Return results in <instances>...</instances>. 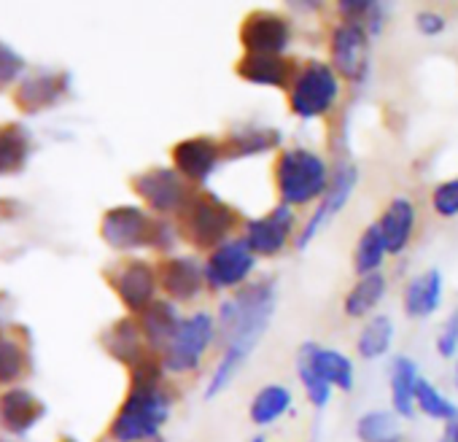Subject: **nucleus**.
I'll return each instance as SVG.
<instances>
[{
  "label": "nucleus",
  "instance_id": "c85d7f7f",
  "mask_svg": "<svg viewBox=\"0 0 458 442\" xmlns=\"http://www.w3.org/2000/svg\"><path fill=\"white\" fill-rule=\"evenodd\" d=\"M108 348L116 359H122L124 364H130L132 370L146 361L143 356V332L140 327H135L132 321H122L114 327L111 332V340H108Z\"/></svg>",
  "mask_w": 458,
  "mask_h": 442
},
{
  "label": "nucleus",
  "instance_id": "a18cd8bd",
  "mask_svg": "<svg viewBox=\"0 0 458 442\" xmlns=\"http://www.w3.org/2000/svg\"><path fill=\"white\" fill-rule=\"evenodd\" d=\"M157 442H159V439H157Z\"/></svg>",
  "mask_w": 458,
  "mask_h": 442
},
{
  "label": "nucleus",
  "instance_id": "7ed1b4c3",
  "mask_svg": "<svg viewBox=\"0 0 458 442\" xmlns=\"http://www.w3.org/2000/svg\"><path fill=\"white\" fill-rule=\"evenodd\" d=\"M332 181V167L327 159L305 146L284 149L276 162V189L284 205L302 208L318 202Z\"/></svg>",
  "mask_w": 458,
  "mask_h": 442
},
{
  "label": "nucleus",
  "instance_id": "cd10ccee",
  "mask_svg": "<svg viewBox=\"0 0 458 442\" xmlns=\"http://www.w3.org/2000/svg\"><path fill=\"white\" fill-rule=\"evenodd\" d=\"M337 14L343 22H351V25L367 30L369 36H377L383 30L388 9H386V4H377V0H340Z\"/></svg>",
  "mask_w": 458,
  "mask_h": 442
},
{
  "label": "nucleus",
  "instance_id": "a19ab883",
  "mask_svg": "<svg viewBox=\"0 0 458 442\" xmlns=\"http://www.w3.org/2000/svg\"><path fill=\"white\" fill-rule=\"evenodd\" d=\"M439 442H458V415H455V418H450V421L442 426Z\"/></svg>",
  "mask_w": 458,
  "mask_h": 442
},
{
  "label": "nucleus",
  "instance_id": "bb28decb",
  "mask_svg": "<svg viewBox=\"0 0 458 442\" xmlns=\"http://www.w3.org/2000/svg\"><path fill=\"white\" fill-rule=\"evenodd\" d=\"M386 257H388V249H386L383 233H380L377 221H375V225L364 227V233L356 241V249H353V273L359 278L372 276V273H380V265H383Z\"/></svg>",
  "mask_w": 458,
  "mask_h": 442
},
{
  "label": "nucleus",
  "instance_id": "79ce46f5",
  "mask_svg": "<svg viewBox=\"0 0 458 442\" xmlns=\"http://www.w3.org/2000/svg\"><path fill=\"white\" fill-rule=\"evenodd\" d=\"M386 442H404V437L402 434H394L391 439H386Z\"/></svg>",
  "mask_w": 458,
  "mask_h": 442
},
{
  "label": "nucleus",
  "instance_id": "2f4dec72",
  "mask_svg": "<svg viewBox=\"0 0 458 442\" xmlns=\"http://www.w3.org/2000/svg\"><path fill=\"white\" fill-rule=\"evenodd\" d=\"M0 412H4V421L12 431H25L36 423L38 404L28 391H12L0 404Z\"/></svg>",
  "mask_w": 458,
  "mask_h": 442
},
{
  "label": "nucleus",
  "instance_id": "2eb2a0df",
  "mask_svg": "<svg viewBox=\"0 0 458 442\" xmlns=\"http://www.w3.org/2000/svg\"><path fill=\"white\" fill-rule=\"evenodd\" d=\"M157 286H159V276L148 262H124L114 276V289L119 300L138 313H143L154 302Z\"/></svg>",
  "mask_w": 458,
  "mask_h": 442
},
{
  "label": "nucleus",
  "instance_id": "c03bdc74",
  "mask_svg": "<svg viewBox=\"0 0 458 442\" xmlns=\"http://www.w3.org/2000/svg\"><path fill=\"white\" fill-rule=\"evenodd\" d=\"M455 388H458V361H455Z\"/></svg>",
  "mask_w": 458,
  "mask_h": 442
},
{
  "label": "nucleus",
  "instance_id": "c756f323",
  "mask_svg": "<svg viewBox=\"0 0 458 442\" xmlns=\"http://www.w3.org/2000/svg\"><path fill=\"white\" fill-rule=\"evenodd\" d=\"M415 407H418L426 418L442 421V423H447L450 418L458 415V407H455V404H453L431 380H426V378L418 380V388H415Z\"/></svg>",
  "mask_w": 458,
  "mask_h": 442
},
{
  "label": "nucleus",
  "instance_id": "473e14b6",
  "mask_svg": "<svg viewBox=\"0 0 458 442\" xmlns=\"http://www.w3.org/2000/svg\"><path fill=\"white\" fill-rule=\"evenodd\" d=\"M249 361V356L246 353H241V351H224L221 353V359L216 361V367H213V372H210V378H208V386H205V399H216L229 383H233L235 378H238V372L243 370V364Z\"/></svg>",
  "mask_w": 458,
  "mask_h": 442
},
{
  "label": "nucleus",
  "instance_id": "f704fd0d",
  "mask_svg": "<svg viewBox=\"0 0 458 442\" xmlns=\"http://www.w3.org/2000/svg\"><path fill=\"white\" fill-rule=\"evenodd\" d=\"M25 154H28V143L20 132H14V130L0 132V173L17 170L22 165Z\"/></svg>",
  "mask_w": 458,
  "mask_h": 442
},
{
  "label": "nucleus",
  "instance_id": "0eeeda50",
  "mask_svg": "<svg viewBox=\"0 0 458 442\" xmlns=\"http://www.w3.org/2000/svg\"><path fill=\"white\" fill-rule=\"evenodd\" d=\"M216 337H218L216 319L208 310H197V313L186 316L175 340L170 343V348L162 356V367L175 375L194 372Z\"/></svg>",
  "mask_w": 458,
  "mask_h": 442
},
{
  "label": "nucleus",
  "instance_id": "72a5a7b5",
  "mask_svg": "<svg viewBox=\"0 0 458 442\" xmlns=\"http://www.w3.org/2000/svg\"><path fill=\"white\" fill-rule=\"evenodd\" d=\"M394 434H399L394 410H369L356 421V437L361 442H386Z\"/></svg>",
  "mask_w": 458,
  "mask_h": 442
},
{
  "label": "nucleus",
  "instance_id": "a211bd4d",
  "mask_svg": "<svg viewBox=\"0 0 458 442\" xmlns=\"http://www.w3.org/2000/svg\"><path fill=\"white\" fill-rule=\"evenodd\" d=\"M445 294V281L437 268H428L407 281L402 292V308L410 319H428L439 310Z\"/></svg>",
  "mask_w": 458,
  "mask_h": 442
},
{
  "label": "nucleus",
  "instance_id": "4468645a",
  "mask_svg": "<svg viewBox=\"0 0 458 442\" xmlns=\"http://www.w3.org/2000/svg\"><path fill=\"white\" fill-rule=\"evenodd\" d=\"M224 146L210 135H191L173 146V165L186 183H208L218 170Z\"/></svg>",
  "mask_w": 458,
  "mask_h": 442
},
{
  "label": "nucleus",
  "instance_id": "1a4fd4ad",
  "mask_svg": "<svg viewBox=\"0 0 458 442\" xmlns=\"http://www.w3.org/2000/svg\"><path fill=\"white\" fill-rule=\"evenodd\" d=\"M356 183H359V167L348 159H343L335 170H332V181H329V189L327 194L316 202V210L308 216L302 233L297 235V249L305 251L310 246V241L332 225V218L351 202L353 191H356Z\"/></svg>",
  "mask_w": 458,
  "mask_h": 442
},
{
  "label": "nucleus",
  "instance_id": "58836bf2",
  "mask_svg": "<svg viewBox=\"0 0 458 442\" xmlns=\"http://www.w3.org/2000/svg\"><path fill=\"white\" fill-rule=\"evenodd\" d=\"M415 28H418L420 36L434 38V36H442V33H445L447 20H445L439 12H434V9H423V12H418V17H415Z\"/></svg>",
  "mask_w": 458,
  "mask_h": 442
},
{
  "label": "nucleus",
  "instance_id": "4c0bfd02",
  "mask_svg": "<svg viewBox=\"0 0 458 442\" xmlns=\"http://www.w3.org/2000/svg\"><path fill=\"white\" fill-rule=\"evenodd\" d=\"M22 370V356L20 348L9 340H0V380H12Z\"/></svg>",
  "mask_w": 458,
  "mask_h": 442
},
{
  "label": "nucleus",
  "instance_id": "7c9ffc66",
  "mask_svg": "<svg viewBox=\"0 0 458 442\" xmlns=\"http://www.w3.org/2000/svg\"><path fill=\"white\" fill-rule=\"evenodd\" d=\"M297 378H300V383H302V388H305L308 402H310L313 407L324 410V407L329 404V399H332V386L313 370L305 345H300V351H297Z\"/></svg>",
  "mask_w": 458,
  "mask_h": 442
},
{
  "label": "nucleus",
  "instance_id": "9d476101",
  "mask_svg": "<svg viewBox=\"0 0 458 442\" xmlns=\"http://www.w3.org/2000/svg\"><path fill=\"white\" fill-rule=\"evenodd\" d=\"M372 36L351 22H340L332 30V41H329V57H332V68L340 79L361 84L369 76V65H372Z\"/></svg>",
  "mask_w": 458,
  "mask_h": 442
},
{
  "label": "nucleus",
  "instance_id": "5701e85b",
  "mask_svg": "<svg viewBox=\"0 0 458 442\" xmlns=\"http://www.w3.org/2000/svg\"><path fill=\"white\" fill-rule=\"evenodd\" d=\"M420 372L418 364L410 356H394L391 361V375H388V386H391V410L399 418H410L415 410V388H418Z\"/></svg>",
  "mask_w": 458,
  "mask_h": 442
},
{
  "label": "nucleus",
  "instance_id": "dca6fc26",
  "mask_svg": "<svg viewBox=\"0 0 458 442\" xmlns=\"http://www.w3.org/2000/svg\"><path fill=\"white\" fill-rule=\"evenodd\" d=\"M159 286L173 302H191L199 297L205 284V265L194 257H173L159 270Z\"/></svg>",
  "mask_w": 458,
  "mask_h": 442
},
{
  "label": "nucleus",
  "instance_id": "393cba45",
  "mask_svg": "<svg viewBox=\"0 0 458 442\" xmlns=\"http://www.w3.org/2000/svg\"><path fill=\"white\" fill-rule=\"evenodd\" d=\"M386 297V276L383 273H372L359 278L351 292L343 300V313L348 319H367L375 313V308L380 305V300Z\"/></svg>",
  "mask_w": 458,
  "mask_h": 442
},
{
  "label": "nucleus",
  "instance_id": "b1692460",
  "mask_svg": "<svg viewBox=\"0 0 458 442\" xmlns=\"http://www.w3.org/2000/svg\"><path fill=\"white\" fill-rule=\"evenodd\" d=\"M292 407H294V394L281 383H270V386H262L254 394L249 415H251V423L270 426V423L281 421Z\"/></svg>",
  "mask_w": 458,
  "mask_h": 442
},
{
  "label": "nucleus",
  "instance_id": "412c9836",
  "mask_svg": "<svg viewBox=\"0 0 458 442\" xmlns=\"http://www.w3.org/2000/svg\"><path fill=\"white\" fill-rule=\"evenodd\" d=\"M284 135L276 127H265V124H241L238 130H233L226 135L224 143V154L233 159H249V157H259L267 151H276L281 146Z\"/></svg>",
  "mask_w": 458,
  "mask_h": 442
},
{
  "label": "nucleus",
  "instance_id": "f8f14e48",
  "mask_svg": "<svg viewBox=\"0 0 458 442\" xmlns=\"http://www.w3.org/2000/svg\"><path fill=\"white\" fill-rule=\"evenodd\" d=\"M294 38V25L278 12H251L241 25L243 55H276L286 57Z\"/></svg>",
  "mask_w": 458,
  "mask_h": 442
},
{
  "label": "nucleus",
  "instance_id": "f257e3e1",
  "mask_svg": "<svg viewBox=\"0 0 458 442\" xmlns=\"http://www.w3.org/2000/svg\"><path fill=\"white\" fill-rule=\"evenodd\" d=\"M278 305V286L273 276L246 284L233 297H226L216 316L218 343L224 351L254 353L257 343L267 335Z\"/></svg>",
  "mask_w": 458,
  "mask_h": 442
},
{
  "label": "nucleus",
  "instance_id": "aec40b11",
  "mask_svg": "<svg viewBox=\"0 0 458 442\" xmlns=\"http://www.w3.org/2000/svg\"><path fill=\"white\" fill-rule=\"evenodd\" d=\"M238 76L249 84L257 87H276V89H289L292 79H294V65L286 57H276V55H243L238 60Z\"/></svg>",
  "mask_w": 458,
  "mask_h": 442
},
{
  "label": "nucleus",
  "instance_id": "423d86ee",
  "mask_svg": "<svg viewBox=\"0 0 458 442\" xmlns=\"http://www.w3.org/2000/svg\"><path fill=\"white\" fill-rule=\"evenodd\" d=\"M186 233L197 249H218L221 243L229 241V233L238 227V213L229 208L221 197L216 194H194L189 202L186 213Z\"/></svg>",
  "mask_w": 458,
  "mask_h": 442
},
{
  "label": "nucleus",
  "instance_id": "6ab92c4d",
  "mask_svg": "<svg viewBox=\"0 0 458 442\" xmlns=\"http://www.w3.org/2000/svg\"><path fill=\"white\" fill-rule=\"evenodd\" d=\"M183 324V316L178 313V308L170 302V300H154L146 310H143V319H140V332H143V340L165 356V351L170 348V343L175 340L178 329Z\"/></svg>",
  "mask_w": 458,
  "mask_h": 442
},
{
  "label": "nucleus",
  "instance_id": "a878e982",
  "mask_svg": "<svg viewBox=\"0 0 458 442\" xmlns=\"http://www.w3.org/2000/svg\"><path fill=\"white\" fill-rule=\"evenodd\" d=\"M391 343H394V321L391 316L377 313V316H369V321L359 329L356 353L367 361H375L391 351Z\"/></svg>",
  "mask_w": 458,
  "mask_h": 442
},
{
  "label": "nucleus",
  "instance_id": "f03ea898",
  "mask_svg": "<svg viewBox=\"0 0 458 442\" xmlns=\"http://www.w3.org/2000/svg\"><path fill=\"white\" fill-rule=\"evenodd\" d=\"M170 418V396L162 388V367L151 359L132 372V388L111 426L116 442H157Z\"/></svg>",
  "mask_w": 458,
  "mask_h": 442
},
{
  "label": "nucleus",
  "instance_id": "4be33fe9",
  "mask_svg": "<svg viewBox=\"0 0 458 442\" xmlns=\"http://www.w3.org/2000/svg\"><path fill=\"white\" fill-rule=\"evenodd\" d=\"M308 356H310V364L313 370L337 391H345L351 394L353 391V383H356V370H353V361L351 356H345L343 351L337 348H324L318 343H302Z\"/></svg>",
  "mask_w": 458,
  "mask_h": 442
},
{
  "label": "nucleus",
  "instance_id": "f3484780",
  "mask_svg": "<svg viewBox=\"0 0 458 442\" xmlns=\"http://www.w3.org/2000/svg\"><path fill=\"white\" fill-rule=\"evenodd\" d=\"M415 221H418V210H415V202L407 200V197H394L380 218H377V227L383 233V241H386V249L391 257H399L407 251L412 235H415Z\"/></svg>",
  "mask_w": 458,
  "mask_h": 442
},
{
  "label": "nucleus",
  "instance_id": "20e7f679",
  "mask_svg": "<svg viewBox=\"0 0 458 442\" xmlns=\"http://www.w3.org/2000/svg\"><path fill=\"white\" fill-rule=\"evenodd\" d=\"M343 95V81L324 60H308L289 84V111L297 119L313 122L329 116Z\"/></svg>",
  "mask_w": 458,
  "mask_h": 442
},
{
  "label": "nucleus",
  "instance_id": "e433bc0d",
  "mask_svg": "<svg viewBox=\"0 0 458 442\" xmlns=\"http://www.w3.org/2000/svg\"><path fill=\"white\" fill-rule=\"evenodd\" d=\"M437 351H439L442 359H455V353H458V310L450 313V319L439 329V335H437Z\"/></svg>",
  "mask_w": 458,
  "mask_h": 442
},
{
  "label": "nucleus",
  "instance_id": "9b49d317",
  "mask_svg": "<svg viewBox=\"0 0 458 442\" xmlns=\"http://www.w3.org/2000/svg\"><path fill=\"white\" fill-rule=\"evenodd\" d=\"M294 230H297V210L278 202L265 216H257V218L246 221L243 241L251 246V251L257 257L273 259V257L286 251V246L292 243Z\"/></svg>",
  "mask_w": 458,
  "mask_h": 442
},
{
  "label": "nucleus",
  "instance_id": "ea45409f",
  "mask_svg": "<svg viewBox=\"0 0 458 442\" xmlns=\"http://www.w3.org/2000/svg\"><path fill=\"white\" fill-rule=\"evenodd\" d=\"M17 68H20V60H17L9 49L0 47V81L12 79V76L17 73Z\"/></svg>",
  "mask_w": 458,
  "mask_h": 442
},
{
  "label": "nucleus",
  "instance_id": "6e6552de",
  "mask_svg": "<svg viewBox=\"0 0 458 442\" xmlns=\"http://www.w3.org/2000/svg\"><path fill=\"white\" fill-rule=\"evenodd\" d=\"M257 254L243 238H229L218 249H213L205 259V284L213 292L243 289L251 284L249 278L257 270Z\"/></svg>",
  "mask_w": 458,
  "mask_h": 442
},
{
  "label": "nucleus",
  "instance_id": "ddd939ff",
  "mask_svg": "<svg viewBox=\"0 0 458 442\" xmlns=\"http://www.w3.org/2000/svg\"><path fill=\"white\" fill-rule=\"evenodd\" d=\"M135 191L157 213H186L194 200L189 183L178 175L175 167H151L135 178Z\"/></svg>",
  "mask_w": 458,
  "mask_h": 442
},
{
  "label": "nucleus",
  "instance_id": "39448f33",
  "mask_svg": "<svg viewBox=\"0 0 458 442\" xmlns=\"http://www.w3.org/2000/svg\"><path fill=\"white\" fill-rule=\"evenodd\" d=\"M103 238L114 249H140V246L170 249L175 243V230L165 218H151L146 210L135 205H122L106 213Z\"/></svg>",
  "mask_w": 458,
  "mask_h": 442
},
{
  "label": "nucleus",
  "instance_id": "37998d69",
  "mask_svg": "<svg viewBox=\"0 0 458 442\" xmlns=\"http://www.w3.org/2000/svg\"><path fill=\"white\" fill-rule=\"evenodd\" d=\"M251 442H267V437H262V434H259V437H254Z\"/></svg>",
  "mask_w": 458,
  "mask_h": 442
},
{
  "label": "nucleus",
  "instance_id": "c9c22d12",
  "mask_svg": "<svg viewBox=\"0 0 458 442\" xmlns=\"http://www.w3.org/2000/svg\"><path fill=\"white\" fill-rule=\"evenodd\" d=\"M431 208L445 216V218H453L458 216V175L455 178H447L442 183L434 186L431 191Z\"/></svg>",
  "mask_w": 458,
  "mask_h": 442
}]
</instances>
